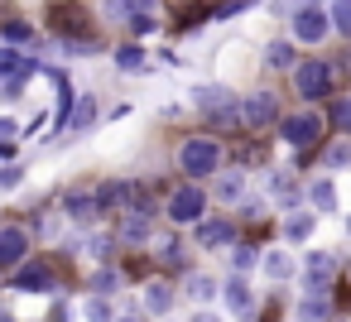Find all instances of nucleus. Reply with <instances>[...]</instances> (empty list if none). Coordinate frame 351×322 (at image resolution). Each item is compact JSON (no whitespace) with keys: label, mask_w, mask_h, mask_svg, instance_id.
I'll return each mask as SVG.
<instances>
[{"label":"nucleus","mask_w":351,"mask_h":322,"mask_svg":"<svg viewBox=\"0 0 351 322\" xmlns=\"http://www.w3.org/2000/svg\"><path fill=\"white\" fill-rule=\"evenodd\" d=\"M173 164H178V173H183L188 183H207V178L221 173L226 149H221V140H212V135H188V140L178 145Z\"/></svg>","instance_id":"obj_1"},{"label":"nucleus","mask_w":351,"mask_h":322,"mask_svg":"<svg viewBox=\"0 0 351 322\" xmlns=\"http://www.w3.org/2000/svg\"><path fill=\"white\" fill-rule=\"evenodd\" d=\"M164 216H169V226H178V231H193L202 216H212V193H207L202 183H183V188H173V193H169V202H164Z\"/></svg>","instance_id":"obj_2"},{"label":"nucleus","mask_w":351,"mask_h":322,"mask_svg":"<svg viewBox=\"0 0 351 322\" xmlns=\"http://www.w3.org/2000/svg\"><path fill=\"white\" fill-rule=\"evenodd\" d=\"M193 111L207 116L212 125H231V121H241V97L221 82H202V87H193Z\"/></svg>","instance_id":"obj_3"},{"label":"nucleus","mask_w":351,"mask_h":322,"mask_svg":"<svg viewBox=\"0 0 351 322\" xmlns=\"http://www.w3.org/2000/svg\"><path fill=\"white\" fill-rule=\"evenodd\" d=\"M293 92L303 97V106L327 101V97H332V68H327L322 58H303V63H293Z\"/></svg>","instance_id":"obj_4"},{"label":"nucleus","mask_w":351,"mask_h":322,"mask_svg":"<svg viewBox=\"0 0 351 322\" xmlns=\"http://www.w3.org/2000/svg\"><path fill=\"white\" fill-rule=\"evenodd\" d=\"M322 130H327V121H322L313 106H303V111H293V116H279V140H284L289 149H308V145H317Z\"/></svg>","instance_id":"obj_5"},{"label":"nucleus","mask_w":351,"mask_h":322,"mask_svg":"<svg viewBox=\"0 0 351 322\" xmlns=\"http://www.w3.org/2000/svg\"><path fill=\"white\" fill-rule=\"evenodd\" d=\"M337 269H341V260H337L332 250H308V255L298 260L303 293H332V284H337Z\"/></svg>","instance_id":"obj_6"},{"label":"nucleus","mask_w":351,"mask_h":322,"mask_svg":"<svg viewBox=\"0 0 351 322\" xmlns=\"http://www.w3.org/2000/svg\"><path fill=\"white\" fill-rule=\"evenodd\" d=\"M327 34H332V15L317 5V0H313V5H298V10L289 15V39H293V44H308V49H313V44H322Z\"/></svg>","instance_id":"obj_7"},{"label":"nucleus","mask_w":351,"mask_h":322,"mask_svg":"<svg viewBox=\"0 0 351 322\" xmlns=\"http://www.w3.org/2000/svg\"><path fill=\"white\" fill-rule=\"evenodd\" d=\"M34 255V236L20 221H0V274H15Z\"/></svg>","instance_id":"obj_8"},{"label":"nucleus","mask_w":351,"mask_h":322,"mask_svg":"<svg viewBox=\"0 0 351 322\" xmlns=\"http://www.w3.org/2000/svg\"><path fill=\"white\" fill-rule=\"evenodd\" d=\"M116 25H130L135 34H149L159 25V0H106L101 5Z\"/></svg>","instance_id":"obj_9"},{"label":"nucleus","mask_w":351,"mask_h":322,"mask_svg":"<svg viewBox=\"0 0 351 322\" xmlns=\"http://www.w3.org/2000/svg\"><path fill=\"white\" fill-rule=\"evenodd\" d=\"M217 303H221L231 317H250V312H255V284H250V274H226Z\"/></svg>","instance_id":"obj_10"},{"label":"nucleus","mask_w":351,"mask_h":322,"mask_svg":"<svg viewBox=\"0 0 351 322\" xmlns=\"http://www.w3.org/2000/svg\"><path fill=\"white\" fill-rule=\"evenodd\" d=\"M274 121H279L274 92H250V97L241 101V125H245V130H269Z\"/></svg>","instance_id":"obj_11"},{"label":"nucleus","mask_w":351,"mask_h":322,"mask_svg":"<svg viewBox=\"0 0 351 322\" xmlns=\"http://www.w3.org/2000/svg\"><path fill=\"white\" fill-rule=\"evenodd\" d=\"M231 240H236V221L231 216H202L193 226V245L197 250H226Z\"/></svg>","instance_id":"obj_12"},{"label":"nucleus","mask_w":351,"mask_h":322,"mask_svg":"<svg viewBox=\"0 0 351 322\" xmlns=\"http://www.w3.org/2000/svg\"><path fill=\"white\" fill-rule=\"evenodd\" d=\"M260 274L269 284H293L298 279V255L289 245H269V250H260Z\"/></svg>","instance_id":"obj_13"},{"label":"nucleus","mask_w":351,"mask_h":322,"mask_svg":"<svg viewBox=\"0 0 351 322\" xmlns=\"http://www.w3.org/2000/svg\"><path fill=\"white\" fill-rule=\"evenodd\" d=\"M10 288H15V293H53L58 279H53V269H49L44 260H25V264L10 274Z\"/></svg>","instance_id":"obj_14"},{"label":"nucleus","mask_w":351,"mask_h":322,"mask_svg":"<svg viewBox=\"0 0 351 322\" xmlns=\"http://www.w3.org/2000/svg\"><path fill=\"white\" fill-rule=\"evenodd\" d=\"M212 202H221V207H241L245 197H250V183H245V173L241 169H221L217 178H212Z\"/></svg>","instance_id":"obj_15"},{"label":"nucleus","mask_w":351,"mask_h":322,"mask_svg":"<svg viewBox=\"0 0 351 322\" xmlns=\"http://www.w3.org/2000/svg\"><path fill=\"white\" fill-rule=\"evenodd\" d=\"M279 236H284V245H308V240L317 236V212H313V207H293V212H284Z\"/></svg>","instance_id":"obj_16"},{"label":"nucleus","mask_w":351,"mask_h":322,"mask_svg":"<svg viewBox=\"0 0 351 322\" xmlns=\"http://www.w3.org/2000/svg\"><path fill=\"white\" fill-rule=\"evenodd\" d=\"M265 197H274L284 212L303 207V188H298V178H293V173H284V169H269V173H265Z\"/></svg>","instance_id":"obj_17"},{"label":"nucleus","mask_w":351,"mask_h":322,"mask_svg":"<svg viewBox=\"0 0 351 322\" xmlns=\"http://www.w3.org/2000/svg\"><path fill=\"white\" fill-rule=\"evenodd\" d=\"M303 207H313L317 216H322V212H337V178H332V173L308 178V183H303Z\"/></svg>","instance_id":"obj_18"},{"label":"nucleus","mask_w":351,"mask_h":322,"mask_svg":"<svg viewBox=\"0 0 351 322\" xmlns=\"http://www.w3.org/2000/svg\"><path fill=\"white\" fill-rule=\"evenodd\" d=\"M217 293H221V279H212L207 269H193V274L183 279V298H188L193 308H212Z\"/></svg>","instance_id":"obj_19"},{"label":"nucleus","mask_w":351,"mask_h":322,"mask_svg":"<svg viewBox=\"0 0 351 322\" xmlns=\"http://www.w3.org/2000/svg\"><path fill=\"white\" fill-rule=\"evenodd\" d=\"M140 303H145V312L169 317V312H173V303H178V288H173L169 279H149V284L140 288Z\"/></svg>","instance_id":"obj_20"},{"label":"nucleus","mask_w":351,"mask_h":322,"mask_svg":"<svg viewBox=\"0 0 351 322\" xmlns=\"http://www.w3.org/2000/svg\"><path fill=\"white\" fill-rule=\"evenodd\" d=\"M116 240H130V245L154 240V212H125L116 221Z\"/></svg>","instance_id":"obj_21"},{"label":"nucleus","mask_w":351,"mask_h":322,"mask_svg":"<svg viewBox=\"0 0 351 322\" xmlns=\"http://www.w3.org/2000/svg\"><path fill=\"white\" fill-rule=\"evenodd\" d=\"M63 216H68L73 226H92V221L101 216V202H97L92 193H68V197H63Z\"/></svg>","instance_id":"obj_22"},{"label":"nucleus","mask_w":351,"mask_h":322,"mask_svg":"<svg viewBox=\"0 0 351 322\" xmlns=\"http://www.w3.org/2000/svg\"><path fill=\"white\" fill-rule=\"evenodd\" d=\"M293 322H332V298L327 293H303L293 308Z\"/></svg>","instance_id":"obj_23"},{"label":"nucleus","mask_w":351,"mask_h":322,"mask_svg":"<svg viewBox=\"0 0 351 322\" xmlns=\"http://www.w3.org/2000/svg\"><path fill=\"white\" fill-rule=\"evenodd\" d=\"M293 49H298L293 39H269V44H265V68H274V73H293V63H298Z\"/></svg>","instance_id":"obj_24"},{"label":"nucleus","mask_w":351,"mask_h":322,"mask_svg":"<svg viewBox=\"0 0 351 322\" xmlns=\"http://www.w3.org/2000/svg\"><path fill=\"white\" fill-rule=\"evenodd\" d=\"M341 169H351V135H337L322 149V173H341Z\"/></svg>","instance_id":"obj_25"},{"label":"nucleus","mask_w":351,"mask_h":322,"mask_svg":"<svg viewBox=\"0 0 351 322\" xmlns=\"http://www.w3.org/2000/svg\"><path fill=\"white\" fill-rule=\"evenodd\" d=\"M82 317H87V322H116L121 312H116V298H101V293H87V298H82Z\"/></svg>","instance_id":"obj_26"},{"label":"nucleus","mask_w":351,"mask_h":322,"mask_svg":"<svg viewBox=\"0 0 351 322\" xmlns=\"http://www.w3.org/2000/svg\"><path fill=\"white\" fill-rule=\"evenodd\" d=\"M226 255H231V274H250V269H260V250H255V245L231 240V245H226Z\"/></svg>","instance_id":"obj_27"},{"label":"nucleus","mask_w":351,"mask_h":322,"mask_svg":"<svg viewBox=\"0 0 351 322\" xmlns=\"http://www.w3.org/2000/svg\"><path fill=\"white\" fill-rule=\"evenodd\" d=\"M125 288V279H121V269H111V264H101L97 274H92V293H101V298H116Z\"/></svg>","instance_id":"obj_28"},{"label":"nucleus","mask_w":351,"mask_h":322,"mask_svg":"<svg viewBox=\"0 0 351 322\" xmlns=\"http://www.w3.org/2000/svg\"><path fill=\"white\" fill-rule=\"evenodd\" d=\"M116 68H121V73H145L149 58H145L140 44H121V49H116Z\"/></svg>","instance_id":"obj_29"},{"label":"nucleus","mask_w":351,"mask_h":322,"mask_svg":"<svg viewBox=\"0 0 351 322\" xmlns=\"http://www.w3.org/2000/svg\"><path fill=\"white\" fill-rule=\"evenodd\" d=\"M332 34H341V39H351V0H332Z\"/></svg>","instance_id":"obj_30"},{"label":"nucleus","mask_w":351,"mask_h":322,"mask_svg":"<svg viewBox=\"0 0 351 322\" xmlns=\"http://www.w3.org/2000/svg\"><path fill=\"white\" fill-rule=\"evenodd\" d=\"M25 183V164L20 159H5V164H0V193H15Z\"/></svg>","instance_id":"obj_31"},{"label":"nucleus","mask_w":351,"mask_h":322,"mask_svg":"<svg viewBox=\"0 0 351 322\" xmlns=\"http://www.w3.org/2000/svg\"><path fill=\"white\" fill-rule=\"evenodd\" d=\"M92 121H97V101H92V97H82V106L73 111V130L82 135V130H92Z\"/></svg>","instance_id":"obj_32"},{"label":"nucleus","mask_w":351,"mask_h":322,"mask_svg":"<svg viewBox=\"0 0 351 322\" xmlns=\"http://www.w3.org/2000/svg\"><path fill=\"white\" fill-rule=\"evenodd\" d=\"M332 125H337L341 135H351V97H341V101L332 106Z\"/></svg>","instance_id":"obj_33"},{"label":"nucleus","mask_w":351,"mask_h":322,"mask_svg":"<svg viewBox=\"0 0 351 322\" xmlns=\"http://www.w3.org/2000/svg\"><path fill=\"white\" fill-rule=\"evenodd\" d=\"M87 245H92V255H97V260H111V245H116V240H111V236H92Z\"/></svg>","instance_id":"obj_34"},{"label":"nucleus","mask_w":351,"mask_h":322,"mask_svg":"<svg viewBox=\"0 0 351 322\" xmlns=\"http://www.w3.org/2000/svg\"><path fill=\"white\" fill-rule=\"evenodd\" d=\"M0 140H20V121H10V116H0Z\"/></svg>","instance_id":"obj_35"},{"label":"nucleus","mask_w":351,"mask_h":322,"mask_svg":"<svg viewBox=\"0 0 351 322\" xmlns=\"http://www.w3.org/2000/svg\"><path fill=\"white\" fill-rule=\"evenodd\" d=\"M188 322H226V317H221V312H212V308H193V317H188Z\"/></svg>","instance_id":"obj_36"},{"label":"nucleus","mask_w":351,"mask_h":322,"mask_svg":"<svg viewBox=\"0 0 351 322\" xmlns=\"http://www.w3.org/2000/svg\"><path fill=\"white\" fill-rule=\"evenodd\" d=\"M116 322H145V317H140V312H121Z\"/></svg>","instance_id":"obj_37"},{"label":"nucleus","mask_w":351,"mask_h":322,"mask_svg":"<svg viewBox=\"0 0 351 322\" xmlns=\"http://www.w3.org/2000/svg\"><path fill=\"white\" fill-rule=\"evenodd\" d=\"M49 322H68V312H63V308H53V317H49Z\"/></svg>","instance_id":"obj_38"},{"label":"nucleus","mask_w":351,"mask_h":322,"mask_svg":"<svg viewBox=\"0 0 351 322\" xmlns=\"http://www.w3.org/2000/svg\"><path fill=\"white\" fill-rule=\"evenodd\" d=\"M0 322H20V317H15V312H5V308H0Z\"/></svg>","instance_id":"obj_39"},{"label":"nucleus","mask_w":351,"mask_h":322,"mask_svg":"<svg viewBox=\"0 0 351 322\" xmlns=\"http://www.w3.org/2000/svg\"><path fill=\"white\" fill-rule=\"evenodd\" d=\"M341 231H346V240H351V212H346V221H341Z\"/></svg>","instance_id":"obj_40"},{"label":"nucleus","mask_w":351,"mask_h":322,"mask_svg":"<svg viewBox=\"0 0 351 322\" xmlns=\"http://www.w3.org/2000/svg\"><path fill=\"white\" fill-rule=\"evenodd\" d=\"M332 322H341V317H332Z\"/></svg>","instance_id":"obj_41"}]
</instances>
